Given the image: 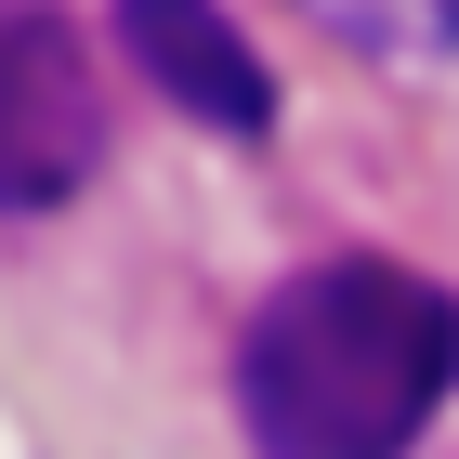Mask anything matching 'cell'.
<instances>
[{"mask_svg":"<svg viewBox=\"0 0 459 459\" xmlns=\"http://www.w3.org/2000/svg\"><path fill=\"white\" fill-rule=\"evenodd\" d=\"M106 158V79L92 39L53 13H0V211H53Z\"/></svg>","mask_w":459,"mask_h":459,"instance_id":"cell-2","label":"cell"},{"mask_svg":"<svg viewBox=\"0 0 459 459\" xmlns=\"http://www.w3.org/2000/svg\"><path fill=\"white\" fill-rule=\"evenodd\" d=\"M446 381H459V302L368 249L289 276L237 354V407L263 459H407Z\"/></svg>","mask_w":459,"mask_h":459,"instance_id":"cell-1","label":"cell"},{"mask_svg":"<svg viewBox=\"0 0 459 459\" xmlns=\"http://www.w3.org/2000/svg\"><path fill=\"white\" fill-rule=\"evenodd\" d=\"M118 39H132V53L171 79L197 118H223V132H263L276 79H263V53H249L237 27H197V13H171V0H144V13H118Z\"/></svg>","mask_w":459,"mask_h":459,"instance_id":"cell-3","label":"cell"}]
</instances>
